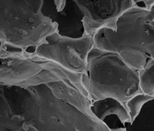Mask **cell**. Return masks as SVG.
<instances>
[{
	"instance_id": "3",
	"label": "cell",
	"mask_w": 154,
	"mask_h": 131,
	"mask_svg": "<svg viewBox=\"0 0 154 131\" xmlns=\"http://www.w3.org/2000/svg\"><path fill=\"white\" fill-rule=\"evenodd\" d=\"M148 12L134 5L119 17L116 31L102 29L96 33L94 47L115 52L132 69L143 70L154 59V24L147 21Z\"/></svg>"
},
{
	"instance_id": "11",
	"label": "cell",
	"mask_w": 154,
	"mask_h": 131,
	"mask_svg": "<svg viewBox=\"0 0 154 131\" xmlns=\"http://www.w3.org/2000/svg\"><path fill=\"white\" fill-rule=\"evenodd\" d=\"M147 21H149V23L154 24V5L152 6V8L151 9L150 11H149L148 14L146 16Z\"/></svg>"
},
{
	"instance_id": "8",
	"label": "cell",
	"mask_w": 154,
	"mask_h": 131,
	"mask_svg": "<svg viewBox=\"0 0 154 131\" xmlns=\"http://www.w3.org/2000/svg\"><path fill=\"white\" fill-rule=\"evenodd\" d=\"M140 86L143 93L154 96V59H149L143 70L139 71Z\"/></svg>"
},
{
	"instance_id": "10",
	"label": "cell",
	"mask_w": 154,
	"mask_h": 131,
	"mask_svg": "<svg viewBox=\"0 0 154 131\" xmlns=\"http://www.w3.org/2000/svg\"><path fill=\"white\" fill-rule=\"evenodd\" d=\"M135 5L145 8L147 11H150L154 5V0H132Z\"/></svg>"
},
{
	"instance_id": "7",
	"label": "cell",
	"mask_w": 154,
	"mask_h": 131,
	"mask_svg": "<svg viewBox=\"0 0 154 131\" xmlns=\"http://www.w3.org/2000/svg\"><path fill=\"white\" fill-rule=\"evenodd\" d=\"M91 110L95 116L102 121H104L108 116L116 115L123 124L126 123H132L131 117L125 105L115 99L108 98L93 102L91 105Z\"/></svg>"
},
{
	"instance_id": "9",
	"label": "cell",
	"mask_w": 154,
	"mask_h": 131,
	"mask_svg": "<svg viewBox=\"0 0 154 131\" xmlns=\"http://www.w3.org/2000/svg\"><path fill=\"white\" fill-rule=\"evenodd\" d=\"M153 100L154 96H149V95H146L145 93H142L133 96V97L130 98V100L126 102L125 106H126L128 112L130 114V117H131L132 123L134 122L135 120L137 119V117L140 114L143 106L145 103H146L147 102Z\"/></svg>"
},
{
	"instance_id": "5",
	"label": "cell",
	"mask_w": 154,
	"mask_h": 131,
	"mask_svg": "<svg viewBox=\"0 0 154 131\" xmlns=\"http://www.w3.org/2000/svg\"><path fill=\"white\" fill-rule=\"evenodd\" d=\"M93 47V37L88 34L74 38L57 31L46 38V43L35 48V53L68 71L83 75L87 72L88 57Z\"/></svg>"
},
{
	"instance_id": "4",
	"label": "cell",
	"mask_w": 154,
	"mask_h": 131,
	"mask_svg": "<svg viewBox=\"0 0 154 131\" xmlns=\"http://www.w3.org/2000/svg\"><path fill=\"white\" fill-rule=\"evenodd\" d=\"M82 83L92 103L112 98L125 105L130 98L142 93L139 71L127 66L115 52L96 47L89 52Z\"/></svg>"
},
{
	"instance_id": "1",
	"label": "cell",
	"mask_w": 154,
	"mask_h": 131,
	"mask_svg": "<svg viewBox=\"0 0 154 131\" xmlns=\"http://www.w3.org/2000/svg\"><path fill=\"white\" fill-rule=\"evenodd\" d=\"M0 60V131H126L95 116L82 75L9 45Z\"/></svg>"
},
{
	"instance_id": "2",
	"label": "cell",
	"mask_w": 154,
	"mask_h": 131,
	"mask_svg": "<svg viewBox=\"0 0 154 131\" xmlns=\"http://www.w3.org/2000/svg\"><path fill=\"white\" fill-rule=\"evenodd\" d=\"M56 9L65 8L64 0H54ZM45 0H0V45L23 50L38 47L59 25L42 12Z\"/></svg>"
},
{
	"instance_id": "6",
	"label": "cell",
	"mask_w": 154,
	"mask_h": 131,
	"mask_svg": "<svg viewBox=\"0 0 154 131\" xmlns=\"http://www.w3.org/2000/svg\"><path fill=\"white\" fill-rule=\"evenodd\" d=\"M82 13L85 33L94 36L102 29L117 30L119 17L132 7V0H72Z\"/></svg>"
}]
</instances>
